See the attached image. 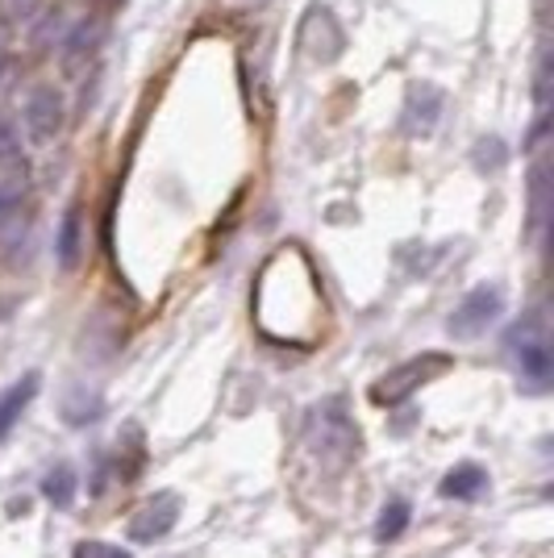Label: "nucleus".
Returning <instances> with one entry per match:
<instances>
[{
  "mask_svg": "<svg viewBox=\"0 0 554 558\" xmlns=\"http://www.w3.org/2000/svg\"><path fill=\"white\" fill-rule=\"evenodd\" d=\"M38 384H43V375L38 372H29V375H22L13 388H4L0 392V442L17 429V421H22V413L34 404V396H38Z\"/></svg>",
  "mask_w": 554,
  "mask_h": 558,
  "instance_id": "obj_8",
  "label": "nucleus"
},
{
  "mask_svg": "<svg viewBox=\"0 0 554 558\" xmlns=\"http://www.w3.org/2000/svg\"><path fill=\"white\" fill-rule=\"evenodd\" d=\"M75 558H130V555L121 546H109V542H80Z\"/></svg>",
  "mask_w": 554,
  "mask_h": 558,
  "instance_id": "obj_18",
  "label": "nucleus"
},
{
  "mask_svg": "<svg viewBox=\"0 0 554 558\" xmlns=\"http://www.w3.org/2000/svg\"><path fill=\"white\" fill-rule=\"evenodd\" d=\"M471 159H475V167H480L484 175H496V171L508 163V150H505V142L501 138H480V146H475V155H471Z\"/></svg>",
  "mask_w": 554,
  "mask_h": 558,
  "instance_id": "obj_16",
  "label": "nucleus"
},
{
  "mask_svg": "<svg viewBox=\"0 0 554 558\" xmlns=\"http://www.w3.org/2000/svg\"><path fill=\"white\" fill-rule=\"evenodd\" d=\"M25 138H29V146H50V142L59 138V130H63V96L55 93L50 84H43V88H34L29 93V100H25Z\"/></svg>",
  "mask_w": 554,
  "mask_h": 558,
  "instance_id": "obj_5",
  "label": "nucleus"
},
{
  "mask_svg": "<svg viewBox=\"0 0 554 558\" xmlns=\"http://www.w3.org/2000/svg\"><path fill=\"white\" fill-rule=\"evenodd\" d=\"M487 488V471L484 466H475V463H459L446 480H442V496L446 500H475L480 492Z\"/></svg>",
  "mask_w": 554,
  "mask_h": 558,
  "instance_id": "obj_9",
  "label": "nucleus"
},
{
  "mask_svg": "<svg viewBox=\"0 0 554 558\" xmlns=\"http://www.w3.org/2000/svg\"><path fill=\"white\" fill-rule=\"evenodd\" d=\"M442 372H450V359L446 354H421V359H409V363H400L396 372H388L375 388H371V400L375 404H400V400H409L417 388H425L430 379H438Z\"/></svg>",
  "mask_w": 554,
  "mask_h": 558,
  "instance_id": "obj_3",
  "label": "nucleus"
},
{
  "mask_svg": "<svg viewBox=\"0 0 554 558\" xmlns=\"http://www.w3.org/2000/svg\"><path fill=\"white\" fill-rule=\"evenodd\" d=\"M551 59H546V50H542V59H538V75H533V100H538V117H546V105H551Z\"/></svg>",
  "mask_w": 554,
  "mask_h": 558,
  "instance_id": "obj_17",
  "label": "nucleus"
},
{
  "mask_svg": "<svg viewBox=\"0 0 554 558\" xmlns=\"http://www.w3.org/2000/svg\"><path fill=\"white\" fill-rule=\"evenodd\" d=\"M442 117V93L438 88H421L409 96V130L413 134H430Z\"/></svg>",
  "mask_w": 554,
  "mask_h": 558,
  "instance_id": "obj_11",
  "label": "nucleus"
},
{
  "mask_svg": "<svg viewBox=\"0 0 554 558\" xmlns=\"http://www.w3.org/2000/svg\"><path fill=\"white\" fill-rule=\"evenodd\" d=\"M505 347H508V354H513V363H517V372L533 384V392H542V388L551 384V372H554L551 333H546L542 308H533L530 317H521L517 326L508 329Z\"/></svg>",
  "mask_w": 554,
  "mask_h": 558,
  "instance_id": "obj_1",
  "label": "nucleus"
},
{
  "mask_svg": "<svg viewBox=\"0 0 554 558\" xmlns=\"http://www.w3.org/2000/svg\"><path fill=\"white\" fill-rule=\"evenodd\" d=\"M409 521H413L409 500H405V496H393V500L380 509V521H375V542H396V537L409 530Z\"/></svg>",
  "mask_w": 554,
  "mask_h": 558,
  "instance_id": "obj_12",
  "label": "nucleus"
},
{
  "mask_svg": "<svg viewBox=\"0 0 554 558\" xmlns=\"http://www.w3.org/2000/svg\"><path fill=\"white\" fill-rule=\"evenodd\" d=\"M176 521H180V496L176 492H162L155 500H146L134 517H130V537L142 542V546H150V542H159L176 530Z\"/></svg>",
  "mask_w": 554,
  "mask_h": 558,
  "instance_id": "obj_6",
  "label": "nucleus"
},
{
  "mask_svg": "<svg viewBox=\"0 0 554 558\" xmlns=\"http://www.w3.org/2000/svg\"><path fill=\"white\" fill-rule=\"evenodd\" d=\"M80 251H84V221H80V209H68L63 213V226H59V242H55L59 267L71 271L80 263Z\"/></svg>",
  "mask_w": 554,
  "mask_h": 558,
  "instance_id": "obj_10",
  "label": "nucleus"
},
{
  "mask_svg": "<svg viewBox=\"0 0 554 558\" xmlns=\"http://www.w3.org/2000/svg\"><path fill=\"white\" fill-rule=\"evenodd\" d=\"M100 38H105V29H100V25L88 29V22L71 34L68 47H63V68H68V75L80 71V59H84V54H96V43H100Z\"/></svg>",
  "mask_w": 554,
  "mask_h": 558,
  "instance_id": "obj_14",
  "label": "nucleus"
},
{
  "mask_svg": "<svg viewBox=\"0 0 554 558\" xmlns=\"http://www.w3.org/2000/svg\"><path fill=\"white\" fill-rule=\"evenodd\" d=\"M530 221L533 230L542 233V226H546V163H538L530 171Z\"/></svg>",
  "mask_w": 554,
  "mask_h": 558,
  "instance_id": "obj_15",
  "label": "nucleus"
},
{
  "mask_svg": "<svg viewBox=\"0 0 554 558\" xmlns=\"http://www.w3.org/2000/svg\"><path fill=\"white\" fill-rule=\"evenodd\" d=\"M342 25L334 22V13L329 9H309V17H304L301 25V47L313 54V59H322V63H329V59H338L342 54Z\"/></svg>",
  "mask_w": 554,
  "mask_h": 558,
  "instance_id": "obj_7",
  "label": "nucleus"
},
{
  "mask_svg": "<svg viewBox=\"0 0 554 558\" xmlns=\"http://www.w3.org/2000/svg\"><path fill=\"white\" fill-rule=\"evenodd\" d=\"M309 442L317 450V459H325L329 466H347L359 454V434L350 425L342 400H325L322 409H313V417H309Z\"/></svg>",
  "mask_w": 554,
  "mask_h": 558,
  "instance_id": "obj_2",
  "label": "nucleus"
},
{
  "mask_svg": "<svg viewBox=\"0 0 554 558\" xmlns=\"http://www.w3.org/2000/svg\"><path fill=\"white\" fill-rule=\"evenodd\" d=\"M75 488H80V480H75V466L71 463H59L43 480V496H47L55 509H71L75 505Z\"/></svg>",
  "mask_w": 554,
  "mask_h": 558,
  "instance_id": "obj_13",
  "label": "nucleus"
},
{
  "mask_svg": "<svg viewBox=\"0 0 554 558\" xmlns=\"http://www.w3.org/2000/svg\"><path fill=\"white\" fill-rule=\"evenodd\" d=\"M501 308H505V292L501 288H475V292H467L459 301V308L450 313V322L446 329L455 333V338H480L496 317H501Z\"/></svg>",
  "mask_w": 554,
  "mask_h": 558,
  "instance_id": "obj_4",
  "label": "nucleus"
}]
</instances>
